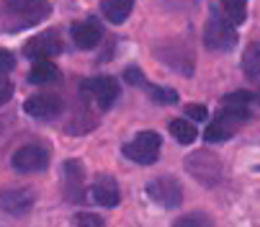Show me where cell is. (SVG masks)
<instances>
[{
	"label": "cell",
	"instance_id": "obj_1",
	"mask_svg": "<svg viewBox=\"0 0 260 227\" xmlns=\"http://www.w3.org/2000/svg\"><path fill=\"white\" fill-rule=\"evenodd\" d=\"M49 0H3L0 3V21L6 31H21L49 18Z\"/></svg>",
	"mask_w": 260,
	"mask_h": 227
},
{
	"label": "cell",
	"instance_id": "obj_2",
	"mask_svg": "<svg viewBox=\"0 0 260 227\" xmlns=\"http://www.w3.org/2000/svg\"><path fill=\"white\" fill-rule=\"evenodd\" d=\"M204 42L214 52H230L237 44V26L227 18V13H221L219 8H211L206 29H204Z\"/></svg>",
	"mask_w": 260,
	"mask_h": 227
},
{
	"label": "cell",
	"instance_id": "obj_3",
	"mask_svg": "<svg viewBox=\"0 0 260 227\" xmlns=\"http://www.w3.org/2000/svg\"><path fill=\"white\" fill-rule=\"evenodd\" d=\"M160 134L157 132H139L132 142L124 145V158L137 165H152L160 158Z\"/></svg>",
	"mask_w": 260,
	"mask_h": 227
},
{
	"label": "cell",
	"instance_id": "obj_4",
	"mask_svg": "<svg viewBox=\"0 0 260 227\" xmlns=\"http://www.w3.org/2000/svg\"><path fill=\"white\" fill-rule=\"evenodd\" d=\"M147 196L162 209H175L183 202V186L173 176H160V178L147 183Z\"/></svg>",
	"mask_w": 260,
	"mask_h": 227
},
{
	"label": "cell",
	"instance_id": "obj_5",
	"mask_svg": "<svg viewBox=\"0 0 260 227\" xmlns=\"http://www.w3.org/2000/svg\"><path fill=\"white\" fill-rule=\"evenodd\" d=\"M11 165L18 173H42L49 165V150L44 145H23L13 153Z\"/></svg>",
	"mask_w": 260,
	"mask_h": 227
},
{
	"label": "cell",
	"instance_id": "obj_6",
	"mask_svg": "<svg viewBox=\"0 0 260 227\" xmlns=\"http://www.w3.org/2000/svg\"><path fill=\"white\" fill-rule=\"evenodd\" d=\"M185 168H188V173L196 181H201L206 188H214L221 181V160L214 158L211 153H196V155H191L188 160H185Z\"/></svg>",
	"mask_w": 260,
	"mask_h": 227
},
{
	"label": "cell",
	"instance_id": "obj_7",
	"mask_svg": "<svg viewBox=\"0 0 260 227\" xmlns=\"http://www.w3.org/2000/svg\"><path fill=\"white\" fill-rule=\"evenodd\" d=\"M23 111L28 114V117L39 119V122H49V119H57L64 111V103L54 93H36L23 103Z\"/></svg>",
	"mask_w": 260,
	"mask_h": 227
},
{
	"label": "cell",
	"instance_id": "obj_8",
	"mask_svg": "<svg viewBox=\"0 0 260 227\" xmlns=\"http://www.w3.org/2000/svg\"><path fill=\"white\" fill-rule=\"evenodd\" d=\"M83 93H88L98 103V108L106 111L116 103L121 88L114 78H93V80H83Z\"/></svg>",
	"mask_w": 260,
	"mask_h": 227
},
{
	"label": "cell",
	"instance_id": "obj_9",
	"mask_svg": "<svg viewBox=\"0 0 260 227\" xmlns=\"http://www.w3.org/2000/svg\"><path fill=\"white\" fill-rule=\"evenodd\" d=\"M23 52L31 60H52L62 52V36L59 31H44L39 36H34V39H28Z\"/></svg>",
	"mask_w": 260,
	"mask_h": 227
},
{
	"label": "cell",
	"instance_id": "obj_10",
	"mask_svg": "<svg viewBox=\"0 0 260 227\" xmlns=\"http://www.w3.org/2000/svg\"><path fill=\"white\" fill-rule=\"evenodd\" d=\"M64 196L72 204H83L85 202V168L80 160H67L64 168Z\"/></svg>",
	"mask_w": 260,
	"mask_h": 227
},
{
	"label": "cell",
	"instance_id": "obj_11",
	"mask_svg": "<svg viewBox=\"0 0 260 227\" xmlns=\"http://www.w3.org/2000/svg\"><path fill=\"white\" fill-rule=\"evenodd\" d=\"M72 42L78 49H95L103 42V26L95 18H85L72 26Z\"/></svg>",
	"mask_w": 260,
	"mask_h": 227
},
{
	"label": "cell",
	"instance_id": "obj_12",
	"mask_svg": "<svg viewBox=\"0 0 260 227\" xmlns=\"http://www.w3.org/2000/svg\"><path fill=\"white\" fill-rule=\"evenodd\" d=\"M31 207H34V194L28 188H3L0 191V209L13 217L26 214Z\"/></svg>",
	"mask_w": 260,
	"mask_h": 227
},
{
	"label": "cell",
	"instance_id": "obj_13",
	"mask_svg": "<svg viewBox=\"0 0 260 227\" xmlns=\"http://www.w3.org/2000/svg\"><path fill=\"white\" fill-rule=\"evenodd\" d=\"M93 199L101 207H108V209L116 207L121 202V191H119L116 178L114 176H106V173L95 176V181H93Z\"/></svg>",
	"mask_w": 260,
	"mask_h": 227
},
{
	"label": "cell",
	"instance_id": "obj_14",
	"mask_svg": "<svg viewBox=\"0 0 260 227\" xmlns=\"http://www.w3.org/2000/svg\"><path fill=\"white\" fill-rule=\"evenodd\" d=\"M59 78V70L52 60H36L34 67L28 70V83L31 86H44V83H54Z\"/></svg>",
	"mask_w": 260,
	"mask_h": 227
},
{
	"label": "cell",
	"instance_id": "obj_15",
	"mask_svg": "<svg viewBox=\"0 0 260 227\" xmlns=\"http://www.w3.org/2000/svg\"><path fill=\"white\" fill-rule=\"evenodd\" d=\"M134 8V0H101V11L111 23H124Z\"/></svg>",
	"mask_w": 260,
	"mask_h": 227
},
{
	"label": "cell",
	"instance_id": "obj_16",
	"mask_svg": "<svg viewBox=\"0 0 260 227\" xmlns=\"http://www.w3.org/2000/svg\"><path fill=\"white\" fill-rule=\"evenodd\" d=\"M242 72L252 83H260V42H252L242 52Z\"/></svg>",
	"mask_w": 260,
	"mask_h": 227
},
{
	"label": "cell",
	"instance_id": "obj_17",
	"mask_svg": "<svg viewBox=\"0 0 260 227\" xmlns=\"http://www.w3.org/2000/svg\"><path fill=\"white\" fill-rule=\"evenodd\" d=\"M168 129H170V134H173L180 145H193L196 137H199L196 124L188 122V119H173V122L168 124Z\"/></svg>",
	"mask_w": 260,
	"mask_h": 227
},
{
	"label": "cell",
	"instance_id": "obj_18",
	"mask_svg": "<svg viewBox=\"0 0 260 227\" xmlns=\"http://www.w3.org/2000/svg\"><path fill=\"white\" fill-rule=\"evenodd\" d=\"M235 134V124H230V122H224V119H214V124H209V129H206V142L209 145H219V142H227L230 137Z\"/></svg>",
	"mask_w": 260,
	"mask_h": 227
},
{
	"label": "cell",
	"instance_id": "obj_19",
	"mask_svg": "<svg viewBox=\"0 0 260 227\" xmlns=\"http://www.w3.org/2000/svg\"><path fill=\"white\" fill-rule=\"evenodd\" d=\"M255 103H257V96L252 91H235L221 98V106H235V108H252Z\"/></svg>",
	"mask_w": 260,
	"mask_h": 227
},
{
	"label": "cell",
	"instance_id": "obj_20",
	"mask_svg": "<svg viewBox=\"0 0 260 227\" xmlns=\"http://www.w3.org/2000/svg\"><path fill=\"white\" fill-rule=\"evenodd\" d=\"M221 8H224L227 18L235 26H240L245 21V16H247V0H221Z\"/></svg>",
	"mask_w": 260,
	"mask_h": 227
},
{
	"label": "cell",
	"instance_id": "obj_21",
	"mask_svg": "<svg viewBox=\"0 0 260 227\" xmlns=\"http://www.w3.org/2000/svg\"><path fill=\"white\" fill-rule=\"evenodd\" d=\"M173 227H214V219L204 212H191V214H183L178 222H173Z\"/></svg>",
	"mask_w": 260,
	"mask_h": 227
},
{
	"label": "cell",
	"instance_id": "obj_22",
	"mask_svg": "<svg viewBox=\"0 0 260 227\" xmlns=\"http://www.w3.org/2000/svg\"><path fill=\"white\" fill-rule=\"evenodd\" d=\"M147 96H150L155 103H160V106H168V103H175L178 101V93L173 88H157V86L147 88Z\"/></svg>",
	"mask_w": 260,
	"mask_h": 227
},
{
	"label": "cell",
	"instance_id": "obj_23",
	"mask_svg": "<svg viewBox=\"0 0 260 227\" xmlns=\"http://www.w3.org/2000/svg\"><path fill=\"white\" fill-rule=\"evenodd\" d=\"M72 222H75V227H103V217L95 212H78Z\"/></svg>",
	"mask_w": 260,
	"mask_h": 227
},
{
	"label": "cell",
	"instance_id": "obj_24",
	"mask_svg": "<svg viewBox=\"0 0 260 227\" xmlns=\"http://www.w3.org/2000/svg\"><path fill=\"white\" fill-rule=\"evenodd\" d=\"M16 67V57L8 49H0V75H8Z\"/></svg>",
	"mask_w": 260,
	"mask_h": 227
},
{
	"label": "cell",
	"instance_id": "obj_25",
	"mask_svg": "<svg viewBox=\"0 0 260 227\" xmlns=\"http://www.w3.org/2000/svg\"><path fill=\"white\" fill-rule=\"evenodd\" d=\"M185 114H188V119H193V122H204V119L209 117V111H206L204 106H199V103L185 106Z\"/></svg>",
	"mask_w": 260,
	"mask_h": 227
},
{
	"label": "cell",
	"instance_id": "obj_26",
	"mask_svg": "<svg viewBox=\"0 0 260 227\" xmlns=\"http://www.w3.org/2000/svg\"><path fill=\"white\" fill-rule=\"evenodd\" d=\"M124 78L132 83V86H144L147 80H144V75L139 72V67H129L126 72H124Z\"/></svg>",
	"mask_w": 260,
	"mask_h": 227
},
{
	"label": "cell",
	"instance_id": "obj_27",
	"mask_svg": "<svg viewBox=\"0 0 260 227\" xmlns=\"http://www.w3.org/2000/svg\"><path fill=\"white\" fill-rule=\"evenodd\" d=\"M11 96H13V83L11 80H0V106L8 103Z\"/></svg>",
	"mask_w": 260,
	"mask_h": 227
}]
</instances>
